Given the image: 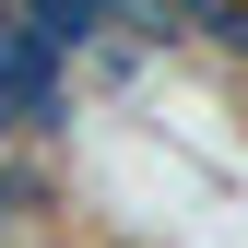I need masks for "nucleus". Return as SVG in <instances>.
<instances>
[{
  "instance_id": "1",
  "label": "nucleus",
  "mask_w": 248,
  "mask_h": 248,
  "mask_svg": "<svg viewBox=\"0 0 248 248\" xmlns=\"http://www.w3.org/2000/svg\"><path fill=\"white\" fill-rule=\"evenodd\" d=\"M0 24H12V36H36L59 71H71V59H83V47L118 24V0H0Z\"/></svg>"
},
{
  "instance_id": "2",
  "label": "nucleus",
  "mask_w": 248,
  "mask_h": 248,
  "mask_svg": "<svg viewBox=\"0 0 248 248\" xmlns=\"http://www.w3.org/2000/svg\"><path fill=\"white\" fill-rule=\"evenodd\" d=\"M47 201H59V166H47V154H0V248H12V236H47Z\"/></svg>"
},
{
  "instance_id": "3",
  "label": "nucleus",
  "mask_w": 248,
  "mask_h": 248,
  "mask_svg": "<svg viewBox=\"0 0 248 248\" xmlns=\"http://www.w3.org/2000/svg\"><path fill=\"white\" fill-rule=\"evenodd\" d=\"M12 248H36V236H12Z\"/></svg>"
},
{
  "instance_id": "4",
  "label": "nucleus",
  "mask_w": 248,
  "mask_h": 248,
  "mask_svg": "<svg viewBox=\"0 0 248 248\" xmlns=\"http://www.w3.org/2000/svg\"><path fill=\"white\" fill-rule=\"evenodd\" d=\"M36 248H47V236H36Z\"/></svg>"
}]
</instances>
